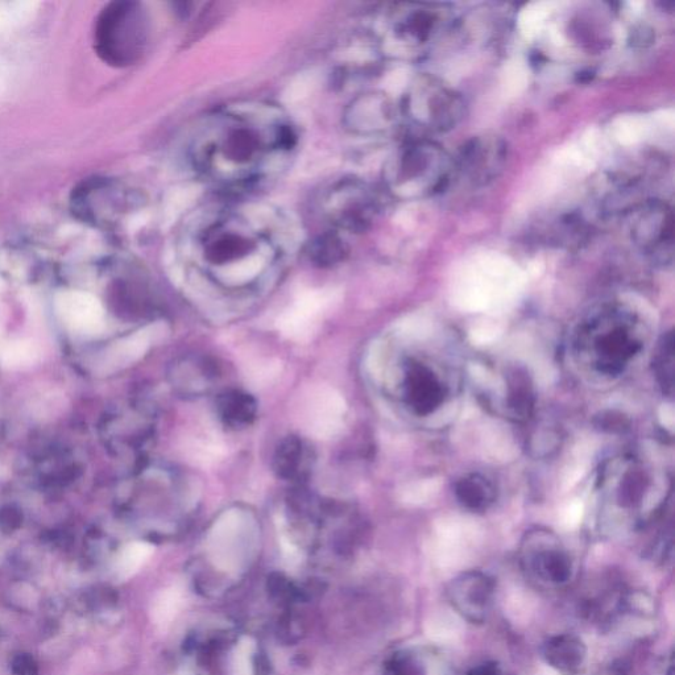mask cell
Returning a JSON list of instances; mask_svg holds the SVG:
<instances>
[{
	"label": "cell",
	"instance_id": "1",
	"mask_svg": "<svg viewBox=\"0 0 675 675\" xmlns=\"http://www.w3.org/2000/svg\"><path fill=\"white\" fill-rule=\"evenodd\" d=\"M648 342V329L628 306L606 304L583 318L571 335V356L592 379L614 382L627 374Z\"/></svg>",
	"mask_w": 675,
	"mask_h": 675
},
{
	"label": "cell",
	"instance_id": "2",
	"mask_svg": "<svg viewBox=\"0 0 675 675\" xmlns=\"http://www.w3.org/2000/svg\"><path fill=\"white\" fill-rule=\"evenodd\" d=\"M596 490L602 513L612 521L645 528L664 515L672 498V478L636 453L607 459L600 467Z\"/></svg>",
	"mask_w": 675,
	"mask_h": 675
},
{
	"label": "cell",
	"instance_id": "3",
	"mask_svg": "<svg viewBox=\"0 0 675 675\" xmlns=\"http://www.w3.org/2000/svg\"><path fill=\"white\" fill-rule=\"evenodd\" d=\"M148 39L149 19L140 3L107 4L95 24V51L115 68L134 65L146 51Z\"/></svg>",
	"mask_w": 675,
	"mask_h": 675
},
{
	"label": "cell",
	"instance_id": "4",
	"mask_svg": "<svg viewBox=\"0 0 675 675\" xmlns=\"http://www.w3.org/2000/svg\"><path fill=\"white\" fill-rule=\"evenodd\" d=\"M405 368V400L422 418L437 416L457 395L458 380L449 366L436 356L413 355Z\"/></svg>",
	"mask_w": 675,
	"mask_h": 675
},
{
	"label": "cell",
	"instance_id": "5",
	"mask_svg": "<svg viewBox=\"0 0 675 675\" xmlns=\"http://www.w3.org/2000/svg\"><path fill=\"white\" fill-rule=\"evenodd\" d=\"M521 569L530 582L557 590L574 577V559L557 533L548 528L529 529L520 542Z\"/></svg>",
	"mask_w": 675,
	"mask_h": 675
},
{
	"label": "cell",
	"instance_id": "6",
	"mask_svg": "<svg viewBox=\"0 0 675 675\" xmlns=\"http://www.w3.org/2000/svg\"><path fill=\"white\" fill-rule=\"evenodd\" d=\"M409 109L428 130H453L465 117L466 103L457 91L434 77H424L413 89Z\"/></svg>",
	"mask_w": 675,
	"mask_h": 675
},
{
	"label": "cell",
	"instance_id": "7",
	"mask_svg": "<svg viewBox=\"0 0 675 675\" xmlns=\"http://www.w3.org/2000/svg\"><path fill=\"white\" fill-rule=\"evenodd\" d=\"M449 159L432 142L414 143L405 149L397 167V180L413 193L434 194L449 180Z\"/></svg>",
	"mask_w": 675,
	"mask_h": 675
},
{
	"label": "cell",
	"instance_id": "8",
	"mask_svg": "<svg viewBox=\"0 0 675 675\" xmlns=\"http://www.w3.org/2000/svg\"><path fill=\"white\" fill-rule=\"evenodd\" d=\"M446 596L450 606L463 620L482 625L494 608L496 582L483 571H465L449 583Z\"/></svg>",
	"mask_w": 675,
	"mask_h": 675
},
{
	"label": "cell",
	"instance_id": "9",
	"mask_svg": "<svg viewBox=\"0 0 675 675\" xmlns=\"http://www.w3.org/2000/svg\"><path fill=\"white\" fill-rule=\"evenodd\" d=\"M487 405L508 420L525 424L536 411V393L527 372L519 367H508L496 380V393L484 396Z\"/></svg>",
	"mask_w": 675,
	"mask_h": 675
},
{
	"label": "cell",
	"instance_id": "10",
	"mask_svg": "<svg viewBox=\"0 0 675 675\" xmlns=\"http://www.w3.org/2000/svg\"><path fill=\"white\" fill-rule=\"evenodd\" d=\"M633 239L656 262L665 264L673 258V214L662 202H649L643 207Z\"/></svg>",
	"mask_w": 675,
	"mask_h": 675
},
{
	"label": "cell",
	"instance_id": "11",
	"mask_svg": "<svg viewBox=\"0 0 675 675\" xmlns=\"http://www.w3.org/2000/svg\"><path fill=\"white\" fill-rule=\"evenodd\" d=\"M301 422L313 437L327 440L337 436L343 426L346 403L334 389L320 387L312 393L302 405Z\"/></svg>",
	"mask_w": 675,
	"mask_h": 675
},
{
	"label": "cell",
	"instance_id": "12",
	"mask_svg": "<svg viewBox=\"0 0 675 675\" xmlns=\"http://www.w3.org/2000/svg\"><path fill=\"white\" fill-rule=\"evenodd\" d=\"M508 148L498 138H476L463 147L461 171L476 184H486L498 177L507 160Z\"/></svg>",
	"mask_w": 675,
	"mask_h": 675
},
{
	"label": "cell",
	"instance_id": "13",
	"mask_svg": "<svg viewBox=\"0 0 675 675\" xmlns=\"http://www.w3.org/2000/svg\"><path fill=\"white\" fill-rule=\"evenodd\" d=\"M541 656L546 665L561 675H581L586 670L588 649L573 633H561L544 641Z\"/></svg>",
	"mask_w": 675,
	"mask_h": 675
},
{
	"label": "cell",
	"instance_id": "14",
	"mask_svg": "<svg viewBox=\"0 0 675 675\" xmlns=\"http://www.w3.org/2000/svg\"><path fill=\"white\" fill-rule=\"evenodd\" d=\"M167 333V327L156 323L120 339L106 350L105 358L101 364L106 372L122 370L138 362L147 353L153 342Z\"/></svg>",
	"mask_w": 675,
	"mask_h": 675
},
{
	"label": "cell",
	"instance_id": "15",
	"mask_svg": "<svg viewBox=\"0 0 675 675\" xmlns=\"http://www.w3.org/2000/svg\"><path fill=\"white\" fill-rule=\"evenodd\" d=\"M61 320L69 331L80 337H95L105 329V313L93 298L70 296L59 304Z\"/></svg>",
	"mask_w": 675,
	"mask_h": 675
},
{
	"label": "cell",
	"instance_id": "16",
	"mask_svg": "<svg viewBox=\"0 0 675 675\" xmlns=\"http://www.w3.org/2000/svg\"><path fill=\"white\" fill-rule=\"evenodd\" d=\"M234 128L227 131L223 136L221 146H218V153L223 159L229 161V164L250 165L256 159H260L264 151V138L255 130L251 124H234Z\"/></svg>",
	"mask_w": 675,
	"mask_h": 675
},
{
	"label": "cell",
	"instance_id": "17",
	"mask_svg": "<svg viewBox=\"0 0 675 675\" xmlns=\"http://www.w3.org/2000/svg\"><path fill=\"white\" fill-rule=\"evenodd\" d=\"M454 496L466 511L484 513L498 500V487L483 472H467L455 480Z\"/></svg>",
	"mask_w": 675,
	"mask_h": 675
},
{
	"label": "cell",
	"instance_id": "18",
	"mask_svg": "<svg viewBox=\"0 0 675 675\" xmlns=\"http://www.w3.org/2000/svg\"><path fill=\"white\" fill-rule=\"evenodd\" d=\"M329 300L322 294H310L298 301L279 321L281 333L288 338L301 339L308 337L322 316Z\"/></svg>",
	"mask_w": 675,
	"mask_h": 675
},
{
	"label": "cell",
	"instance_id": "19",
	"mask_svg": "<svg viewBox=\"0 0 675 675\" xmlns=\"http://www.w3.org/2000/svg\"><path fill=\"white\" fill-rule=\"evenodd\" d=\"M675 347L673 331H666L654 349L652 372L662 395L674 396Z\"/></svg>",
	"mask_w": 675,
	"mask_h": 675
},
{
	"label": "cell",
	"instance_id": "20",
	"mask_svg": "<svg viewBox=\"0 0 675 675\" xmlns=\"http://www.w3.org/2000/svg\"><path fill=\"white\" fill-rule=\"evenodd\" d=\"M39 360V349L31 341L0 343V366L11 371L28 370Z\"/></svg>",
	"mask_w": 675,
	"mask_h": 675
},
{
	"label": "cell",
	"instance_id": "21",
	"mask_svg": "<svg viewBox=\"0 0 675 675\" xmlns=\"http://www.w3.org/2000/svg\"><path fill=\"white\" fill-rule=\"evenodd\" d=\"M152 550V546L146 544V542H134V544L128 545L119 557L118 567L120 573L126 575V577L135 573L151 556Z\"/></svg>",
	"mask_w": 675,
	"mask_h": 675
},
{
	"label": "cell",
	"instance_id": "22",
	"mask_svg": "<svg viewBox=\"0 0 675 675\" xmlns=\"http://www.w3.org/2000/svg\"><path fill=\"white\" fill-rule=\"evenodd\" d=\"M387 675H428V670L420 657L408 653L400 654L391 662Z\"/></svg>",
	"mask_w": 675,
	"mask_h": 675
},
{
	"label": "cell",
	"instance_id": "23",
	"mask_svg": "<svg viewBox=\"0 0 675 675\" xmlns=\"http://www.w3.org/2000/svg\"><path fill=\"white\" fill-rule=\"evenodd\" d=\"M467 675H504V672L498 662L488 661L475 666Z\"/></svg>",
	"mask_w": 675,
	"mask_h": 675
}]
</instances>
